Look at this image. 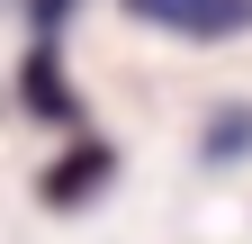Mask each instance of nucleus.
Segmentation results:
<instances>
[{
    "mask_svg": "<svg viewBox=\"0 0 252 244\" xmlns=\"http://www.w3.org/2000/svg\"><path fill=\"white\" fill-rule=\"evenodd\" d=\"M243 145H252V109H225V118L207 127V154H216V163H234Z\"/></svg>",
    "mask_w": 252,
    "mask_h": 244,
    "instance_id": "obj_1",
    "label": "nucleus"
}]
</instances>
